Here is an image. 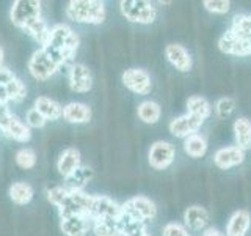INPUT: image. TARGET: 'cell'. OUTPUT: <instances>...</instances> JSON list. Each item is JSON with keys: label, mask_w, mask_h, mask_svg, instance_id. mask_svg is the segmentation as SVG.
Listing matches in <instances>:
<instances>
[{"label": "cell", "mask_w": 251, "mask_h": 236, "mask_svg": "<svg viewBox=\"0 0 251 236\" xmlns=\"http://www.w3.org/2000/svg\"><path fill=\"white\" fill-rule=\"evenodd\" d=\"M187 114L198 117L201 120H206V118L212 114L210 102L206 98L198 96V94L190 96L187 99Z\"/></svg>", "instance_id": "27"}, {"label": "cell", "mask_w": 251, "mask_h": 236, "mask_svg": "<svg viewBox=\"0 0 251 236\" xmlns=\"http://www.w3.org/2000/svg\"><path fill=\"white\" fill-rule=\"evenodd\" d=\"M91 228V219L85 216H73L61 219V230L66 236H85Z\"/></svg>", "instance_id": "23"}, {"label": "cell", "mask_w": 251, "mask_h": 236, "mask_svg": "<svg viewBox=\"0 0 251 236\" xmlns=\"http://www.w3.org/2000/svg\"><path fill=\"white\" fill-rule=\"evenodd\" d=\"M46 118L38 112V110L35 107H31L30 110H27V115H25V123L28 128H44V124H46Z\"/></svg>", "instance_id": "36"}, {"label": "cell", "mask_w": 251, "mask_h": 236, "mask_svg": "<svg viewBox=\"0 0 251 236\" xmlns=\"http://www.w3.org/2000/svg\"><path fill=\"white\" fill-rule=\"evenodd\" d=\"M0 132L6 136L8 139H13L21 144H25L31 139V132L27 124H24L18 117H14L13 114L6 118V120L0 124Z\"/></svg>", "instance_id": "14"}, {"label": "cell", "mask_w": 251, "mask_h": 236, "mask_svg": "<svg viewBox=\"0 0 251 236\" xmlns=\"http://www.w3.org/2000/svg\"><path fill=\"white\" fill-rule=\"evenodd\" d=\"M204 8L214 14H226L231 10V2L227 0H204Z\"/></svg>", "instance_id": "35"}, {"label": "cell", "mask_w": 251, "mask_h": 236, "mask_svg": "<svg viewBox=\"0 0 251 236\" xmlns=\"http://www.w3.org/2000/svg\"><path fill=\"white\" fill-rule=\"evenodd\" d=\"M120 10L126 19L135 24H152L157 18L155 6L146 0H121Z\"/></svg>", "instance_id": "5"}, {"label": "cell", "mask_w": 251, "mask_h": 236, "mask_svg": "<svg viewBox=\"0 0 251 236\" xmlns=\"http://www.w3.org/2000/svg\"><path fill=\"white\" fill-rule=\"evenodd\" d=\"M10 115H11V112H10V109H8V104L0 102V124H2Z\"/></svg>", "instance_id": "40"}, {"label": "cell", "mask_w": 251, "mask_h": 236, "mask_svg": "<svg viewBox=\"0 0 251 236\" xmlns=\"http://www.w3.org/2000/svg\"><path fill=\"white\" fill-rule=\"evenodd\" d=\"M2 63H3V49L0 47V66H3Z\"/></svg>", "instance_id": "42"}, {"label": "cell", "mask_w": 251, "mask_h": 236, "mask_svg": "<svg viewBox=\"0 0 251 236\" xmlns=\"http://www.w3.org/2000/svg\"><path fill=\"white\" fill-rule=\"evenodd\" d=\"M162 233H163V236H192L184 225L176 224V222H170L165 225Z\"/></svg>", "instance_id": "38"}, {"label": "cell", "mask_w": 251, "mask_h": 236, "mask_svg": "<svg viewBox=\"0 0 251 236\" xmlns=\"http://www.w3.org/2000/svg\"><path fill=\"white\" fill-rule=\"evenodd\" d=\"M245 161V151H242L239 147H226L220 148L218 151L214 154V164L218 169H232L235 165L242 164Z\"/></svg>", "instance_id": "16"}, {"label": "cell", "mask_w": 251, "mask_h": 236, "mask_svg": "<svg viewBox=\"0 0 251 236\" xmlns=\"http://www.w3.org/2000/svg\"><path fill=\"white\" fill-rule=\"evenodd\" d=\"M215 110H217V115L220 118H227L235 110V101L229 96H225L222 99H218L217 104H215Z\"/></svg>", "instance_id": "34"}, {"label": "cell", "mask_w": 251, "mask_h": 236, "mask_svg": "<svg viewBox=\"0 0 251 236\" xmlns=\"http://www.w3.org/2000/svg\"><path fill=\"white\" fill-rule=\"evenodd\" d=\"M175 156H176L175 147H173L170 142L159 140L149 148L148 161L151 164V167H154L155 170H165L173 164Z\"/></svg>", "instance_id": "9"}, {"label": "cell", "mask_w": 251, "mask_h": 236, "mask_svg": "<svg viewBox=\"0 0 251 236\" xmlns=\"http://www.w3.org/2000/svg\"><path fill=\"white\" fill-rule=\"evenodd\" d=\"M68 195V187H61V186H55V187H50L49 191H47V200H49L52 205L55 206H60V203L65 200V197Z\"/></svg>", "instance_id": "37"}, {"label": "cell", "mask_w": 251, "mask_h": 236, "mask_svg": "<svg viewBox=\"0 0 251 236\" xmlns=\"http://www.w3.org/2000/svg\"><path fill=\"white\" fill-rule=\"evenodd\" d=\"M184 151L193 159H198L207 153V142L201 134H193V136L184 139Z\"/></svg>", "instance_id": "26"}, {"label": "cell", "mask_w": 251, "mask_h": 236, "mask_svg": "<svg viewBox=\"0 0 251 236\" xmlns=\"http://www.w3.org/2000/svg\"><path fill=\"white\" fill-rule=\"evenodd\" d=\"M16 76L13 74L11 69H8L5 66H0V87H5L8 82H11Z\"/></svg>", "instance_id": "39"}, {"label": "cell", "mask_w": 251, "mask_h": 236, "mask_svg": "<svg viewBox=\"0 0 251 236\" xmlns=\"http://www.w3.org/2000/svg\"><path fill=\"white\" fill-rule=\"evenodd\" d=\"M8 194H10V199L16 205H27L31 202V199H33V187H31L28 183L18 181V183H13Z\"/></svg>", "instance_id": "28"}, {"label": "cell", "mask_w": 251, "mask_h": 236, "mask_svg": "<svg viewBox=\"0 0 251 236\" xmlns=\"http://www.w3.org/2000/svg\"><path fill=\"white\" fill-rule=\"evenodd\" d=\"M235 147H239L242 151H247L251 148V120L247 117H240L234 121L232 126Z\"/></svg>", "instance_id": "22"}, {"label": "cell", "mask_w": 251, "mask_h": 236, "mask_svg": "<svg viewBox=\"0 0 251 236\" xmlns=\"http://www.w3.org/2000/svg\"><path fill=\"white\" fill-rule=\"evenodd\" d=\"M210 220L209 211L202 206H198V205H193V206L187 208V211L184 212V222L185 227H188L190 230L200 232L202 228H206Z\"/></svg>", "instance_id": "19"}, {"label": "cell", "mask_w": 251, "mask_h": 236, "mask_svg": "<svg viewBox=\"0 0 251 236\" xmlns=\"http://www.w3.org/2000/svg\"><path fill=\"white\" fill-rule=\"evenodd\" d=\"M91 200L93 195L90 194H86L83 191H77V189H68V195L58 206L60 217L61 219L73 217V216L90 217Z\"/></svg>", "instance_id": "4"}, {"label": "cell", "mask_w": 251, "mask_h": 236, "mask_svg": "<svg viewBox=\"0 0 251 236\" xmlns=\"http://www.w3.org/2000/svg\"><path fill=\"white\" fill-rule=\"evenodd\" d=\"M66 16L80 24H102L105 21V5L99 0H71Z\"/></svg>", "instance_id": "2"}, {"label": "cell", "mask_w": 251, "mask_h": 236, "mask_svg": "<svg viewBox=\"0 0 251 236\" xmlns=\"http://www.w3.org/2000/svg\"><path fill=\"white\" fill-rule=\"evenodd\" d=\"M121 208H123V211L130 212V214H133L141 220H145V222H148V220H151L157 216L155 203L151 199H148V197H143V195L133 197V199L123 203Z\"/></svg>", "instance_id": "11"}, {"label": "cell", "mask_w": 251, "mask_h": 236, "mask_svg": "<svg viewBox=\"0 0 251 236\" xmlns=\"http://www.w3.org/2000/svg\"><path fill=\"white\" fill-rule=\"evenodd\" d=\"M251 225V216L247 209H239L231 216L226 225V236H247Z\"/></svg>", "instance_id": "18"}, {"label": "cell", "mask_w": 251, "mask_h": 236, "mask_svg": "<svg viewBox=\"0 0 251 236\" xmlns=\"http://www.w3.org/2000/svg\"><path fill=\"white\" fill-rule=\"evenodd\" d=\"M69 87L75 93H86L93 87V77L90 69L82 63H75L69 69Z\"/></svg>", "instance_id": "15"}, {"label": "cell", "mask_w": 251, "mask_h": 236, "mask_svg": "<svg viewBox=\"0 0 251 236\" xmlns=\"http://www.w3.org/2000/svg\"><path fill=\"white\" fill-rule=\"evenodd\" d=\"M35 109L41 114L46 120H60L63 117V107L58 104L57 101L49 98V96H39L35 99Z\"/></svg>", "instance_id": "24"}, {"label": "cell", "mask_w": 251, "mask_h": 236, "mask_svg": "<svg viewBox=\"0 0 251 236\" xmlns=\"http://www.w3.org/2000/svg\"><path fill=\"white\" fill-rule=\"evenodd\" d=\"M202 236H225V235L220 233L217 228H207V230L202 233Z\"/></svg>", "instance_id": "41"}, {"label": "cell", "mask_w": 251, "mask_h": 236, "mask_svg": "<svg viewBox=\"0 0 251 236\" xmlns=\"http://www.w3.org/2000/svg\"><path fill=\"white\" fill-rule=\"evenodd\" d=\"M94 177V172L90 167H78L73 175L66 178V186L68 189H77V191H83V186L91 181Z\"/></svg>", "instance_id": "30"}, {"label": "cell", "mask_w": 251, "mask_h": 236, "mask_svg": "<svg viewBox=\"0 0 251 236\" xmlns=\"http://www.w3.org/2000/svg\"><path fill=\"white\" fill-rule=\"evenodd\" d=\"M78 44H80V39L73 29L66 24H57L50 29L49 43L46 46H50L53 49L60 51L69 61L75 55Z\"/></svg>", "instance_id": "3"}, {"label": "cell", "mask_w": 251, "mask_h": 236, "mask_svg": "<svg viewBox=\"0 0 251 236\" xmlns=\"http://www.w3.org/2000/svg\"><path fill=\"white\" fill-rule=\"evenodd\" d=\"M80 167V151L77 148H68L61 153L57 169L61 177H71L73 173Z\"/></svg>", "instance_id": "21"}, {"label": "cell", "mask_w": 251, "mask_h": 236, "mask_svg": "<svg viewBox=\"0 0 251 236\" xmlns=\"http://www.w3.org/2000/svg\"><path fill=\"white\" fill-rule=\"evenodd\" d=\"M24 31H25V33H28L41 47H44L47 43H49L50 29L47 27V24L43 19H38L33 24H30V26L25 30H24Z\"/></svg>", "instance_id": "31"}, {"label": "cell", "mask_w": 251, "mask_h": 236, "mask_svg": "<svg viewBox=\"0 0 251 236\" xmlns=\"http://www.w3.org/2000/svg\"><path fill=\"white\" fill-rule=\"evenodd\" d=\"M162 109L155 101H143L138 106V118L146 124H155L160 120Z\"/></svg>", "instance_id": "29"}, {"label": "cell", "mask_w": 251, "mask_h": 236, "mask_svg": "<svg viewBox=\"0 0 251 236\" xmlns=\"http://www.w3.org/2000/svg\"><path fill=\"white\" fill-rule=\"evenodd\" d=\"M121 216V205H118L115 200L108 199L104 195H93L90 219H120Z\"/></svg>", "instance_id": "10"}, {"label": "cell", "mask_w": 251, "mask_h": 236, "mask_svg": "<svg viewBox=\"0 0 251 236\" xmlns=\"http://www.w3.org/2000/svg\"><path fill=\"white\" fill-rule=\"evenodd\" d=\"M63 118L74 124L88 123L91 120V109L83 102H69L63 107Z\"/></svg>", "instance_id": "20"}, {"label": "cell", "mask_w": 251, "mask_h": 236, "mask_svg": "<svg viewBox=\"0 0 251 236\" xmlns=\"http://www.w3.org/2000/svg\"><path fill=\"white\" fill-rule=\"evenodd\" d=\"M5 90H6V94H8V99L13 101V102H21L27 96L25 85H24V82H21L18 77H14L11 82H8L5 85Z\"/></svg>", "instance_id": "32"}, {"label": "cell", "mask_w": 251, "mask_h": 236, "mask_svg": "<svg viewBox=\"0 0 251 236\" xmlns=\"http://www.w3.org/2000/svg\"><path fill=\"white\" fill-rule=\"evenodd\" d=\"M218 49L235 57L251 55V14L234 16L229 30L218 39Z\"/></svg>", "instance_id": "1"}, {"label": "cell", "mask_w": 251, "mask_h": 236, "mask_svg": "<svg viewBox=\"0 0 251 236\" xmlns=\"http://www.w3.org/2000/svg\"><path fill=\"white\" fill-rule=\"evenodd\" d=\"M202 123H204V120H201V118L190 115V114H185V115H180V117L175 118V120H171L168 128L175 137L187 139V137L193 136V134H198Z\"/></svg>", "instance_id": "12"}, {"label": "cell", "mask_w": 251, "mask_h": 236, "mask_svg": "<svg viewBox=\"0 0 251 236\" xmlns=\"http://www.w3.org/2000/svg\"><path fill=\"white\" fill-rule=\"evenodd\" d=\"M165 57H167V60L177 71H180V73H188V71L192 69V65H193L192 57L182 44H177V43L168 44L165 47Z\"/></svg>", "instance_id": "13"}, {"label": "cell", "mask_w": 251, "mask_h": 236, "mask_svg": "<svg viewBox=\"0 0 251 236\" xmlns=\"http://www.w3.org/2000/svg\"><path fill=\"white\" fill-rule=\"evenodd\" d=\"M91 230L96 236H120V219H94L91 220Z\"/></svg>", "instance_id": "25"}, {"label": "cell", "mask_w": 251, "mask_h": 236, "mask_svg": "<svg viewBox=\"0 0 251 236\" xmlns=\"http://www.w3.org/2000/svg\"><path fill=\"white\" fill-rule=\"evenodd\" d=\"M123 84L126 88L132 93L140 94V96H146L152 90V81L151 76L146 69L141 68H129L123 73Z\"/></svg>", "instance_id": "8"}, {"label": "cell", "mask_w": 251, "mask_h": 236, "mask_svg": "<svg viewBox=\"0 0 251 236\" xmlns=\"http://www.w3.org/2000/svg\"><path fill=\"white\" fill-rule=\"evenodd\" d=\"M10 18L13 26L25 30L30 24L41 19V2H38V0H16L11 6Z\"/></svg>", "instance_id": "6"}, {"label": "cell", "mask_w": 251, "mask_h": 236, "mask_svg": "<svg viewBox=\"0 0 251 236\" xmlns=\"http://www.w3.org/2000/svg\"><path fill=\"white\" fill-rule=\"evenodd\" d=\"M16 164L21 169H33L36 165V154L31 148H22L16 153Z\"/></svg>", "instance_id": "33"}, {"label": "cell", "mask_w": 251, "mask_h": 236, "mask_svg": "<svg viewBox=\"0 0 251 236\" xmlns=\"http://www.w3.org/2000/svg\"><path fill=\"white\" fill-rule=\"evenodd\" d=\"M120 236H124V235H120Z\"/></svg>", "instance_id": "43"}, {"label": "cell", "mask_w": 251, "mask_h": 236, "mask_svg": "<svg viewBox=\"0 0 251 236\" xmlns=\"http://www.w3.org/2000/svg\"><path fill=\"white\" fill-rule=\"evenodd\" d=\"M58 69L60 66L47 55V52L43 47H39L36 52H33V55H31L28 60V71L36 81H47V79H50Z\"/></svg>", "instance_id": "7"}, {"label": "cell", "mask_w": 251, "mask_h": 236, "mask_svg": "<svg viewBox=\"0 0 251 236\" xmlns=\"http://www.w3.org/2000/svg\"><path fill=\"white\" fill-rule=\"evenodd\" d=\"M120 228H121V235L124 236H149L145 220L135 217L130 212L123 211V208L120 216Z\"/></svg>", "instance_id": "17"}]
</instances>
